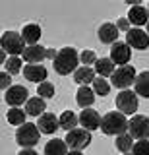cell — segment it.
I'll return each instance as SVG.
<instances>
[{
	"instance_id": "30",
	"label": "cell",
	"mask_w": 149,
	"mask_h": 155,
	"mask_svg": "<svg viewBox=\"0 0 149 155\" xmlns=\"http://www.w3.org/2000/svg\"><path fill=\"white\" fill-rule=\"evenodd\" d=\"M37 93H39V97H43V99L54 97V85H52L50 81H43V84H39V89H37Z\"/></svg>"
},
{
	"instance_id": "14",
	"label": "cell",
	"mask_w": 149,
	"mask_h": 155,
	"mask_svg": "<svg viewBox=\"0 0 149 155\" xmlns=\"http://www.w3.org/2000/svg\"><path fill=\"white\" fill-rule=\"evenodd\" d=\"M23 76L33 84H43L47 81V68L43 64H27L23 68Z\"/></svg>"
},
{
	"instance_id": "9",
	"label": "cell",
	"mask_w": 149,
	"mask_h": 155,
	"mask_svg": "<svg viewBox=\"0 0 149 155\" xmlns=\"http://www.w3.org/2000/svg\"><path fill=\"white\" fill-rule=\"evenodd\" d=\"M126 45L130 48H136V51H145L149 47V35L143 29L134 27L126 33Z\"/></svg>"
},
{
	"instance_id": "17",
	"label": "cell",
	"mask_w": 149,
	"mask_h": 155,
	"mask_svg": "<svg viewBox=\"0 0 149 155\" xmlns=\"http://www.w3.org/2000/svg\"><path fill=\"white\" fill-rule=\"evenodd\" d=\"M128 21L134 23L136 27L147 23L149 21V19H147V8L145 6H139V4L132 6V8H130V12H128Z\"/></svg>"
},
{
	"instance_id": "31",
	"label": "cell",
	"mask_w": 149,
	"mask_h": 155,
	"mask_svg": "<svg viewBox=\"0 0 149 155\" xmlns=\"http://www.w3.org/2000/svg\"><path fill=\"white\" fill-rule=\"evenodd\" d=\"M134 155H149V140H138L132 147Z\"/></svg>"
},
{
	"instance_id": "8",
	"label": "cell",
	"mask_w": 149,
	"mask_h": 155,
	"mask_svg": "<svg viewBox=\"0 0 149 155\" xmlns=\"http://www.w3.org/2000/svg\"><path fill=\"white\" fill-rule=\"evenodd\" d=\"M116 109H120L122 114H134L138 110V95L136 91L122 89L116 95Z\"/></svg>"
},
{
	"instance_id": "18",
	"label": "cell",
	"mask_w": 149,
	"mask_h": 155,
	"mask_svg": "<svg viewBox=\"0 0 149 155\" xmlns=\"http://www.w3.org/2000/svg\"><path fill=\"white\" fill-rule=\"evenodd\" d=\"M95 76H97V72L91 66H81L74 72V81L79 85H87V84H93L95 81Z\"/></svg>"
},
{
	"instance_id": "6",
	"label": "cell",
	"mask_w": 149,
	"mask_h": 155,
	"mask_svg": "<svg viewBox=\"0 0 149 155\" xmlns=\"http://www.w3.org/2000/svg\"><path fill=\"white\" fill-rule=\"evenodd\" d=\"M136 78H138L136 68L126 64V66H120L118 70H114V74L110 76V80H112L114 87H118V89H126V87H130L134 81H136Z\"/></svg>"
},
{
	"instance_id": "22",
	"label": "cell",
	"mask_w": 149,
	"mask_h": 155,
	"mask_svg": "<svg viewBox=\"0 0 149 155\" xmlns=\"http://www.w3.org/2000/svg\"><path fill=\"white\" fill-rule=\"evenodd\" d=\"M134 85H136V95H141V97H145V99H149V72L138 74Z\"/></svg>"
},
{
	"instance_id": "32",
	"label": "cell",
	"mask_w": 149,
	"mask_h": 155,
	"mask_svg": "<svg viewBox=\"0 0 149 155\" xmlns=\"http://www.w3.org/2000/svg\"><path fill=\"white\" fill-rule=\"evenodd\" d=\"M99 58H97V54H95L93 51H83L79 54V62H83V66H91V64H95Z\"/></svg>"
},
{
	"instance_id": "34",
	"label": "cell",
	"mask_w": 149,
	"mask_h": 155,
	"mask_svg": "<svg viewBox=\"0 0 149 155\" xmlns=\"http://www.w3.org/2000/svg\"><path fill=\"white\" fill-rule=\"evenodd\" d=\"M116 27H118V31H130V29H132V27H130V21H128V19H118V23H116Z\"/></svg>"
},
{
	"instance_id": "27",
	"label": "cell",
	"mask_w": 149,
	"mask_h": 155,
	"mask_svg": "<svg viewBox=\"0 0 149 155\" xmlns=\"http://www.w3.org/2000/svg\"><path fill=\"white\" fill-rule=\"evenodd\" d=\"M8 122L10 124H16V126H21L25 124V116L27 113L23 109H18V107H12V109H8Z\"/></svg>"
},
{
	"instance_id": "16",
	"label": "cell",
	"mask_w": 149,
	"mask_h": 155,
	"mask_svg": "<svg viewBox=\"0 0 149 155\" xmlns=\"http://www.w3.org/2000/svg\"><path fill=\"white\" fill-rule=\"evenodd\" d=\"M99 41L101 43H107V45H114L118 41V27L114 23H103L97 31Z\"/></svg>"
},
{
	"instance_id": "13",
	"label": "cell",
	"mask_w": 149,
	"mask_h": 155,
	"mask_svg": "<svg viewBox=\"0 0 149 155\" xmlns=\"http://www.w3.org/2000/svg\"><path fill=\"white\" fill-rule=\"evenodd\" d=\"M79 124L85 130H89V132L91 130H97V128H101V116L93 109H83L79 114Z\"/></svg>"
},
{
	"instance_id": "3",
	"label": "cell",
	"mask_w": 149,
	"mask_h": 155,
	"mask_svg": "<svg viewBox=\"0 0 149 155\" xmlns=\"http://www.w3.org/2000/svg\"><path fill=\"white\" fill-rule=\"evenodd\" d=\"M39 134H41V130H39V126H37V124L25 122V124L18 126V130H16V142L20 143L23 149L33 147V145L39 143Z\"/></svg>"
},
{
	"instance_id": "10",
	"label": "cell",
	"mask_w": 149,
	"mask_h": 155,
	"mask_svg": "<svg viewBox=\"0 0 149 155\" xmlns=\"http://www.w3.org/2000/svg\"><path fill=\"white\" fill-rule=\"evenodd\" d=\"M130 56H132V48H130L126 43L122 41H116L112 47H110V60L114 64H120V66H126L130 62Z\"/></svg>"
},
{
	"instance_id": "26",
	"label": "cell",
	"mask_w": 149,
	"mask_h": 155,
	"mask_svg": "<svg viewBox=\"0 0 149 155\" xmlns=\"http://www.w3.org/2000/svg\"><path fill=\"white\" fill-rule=\"evenodd\" d=\"M114 145H116L118 151L128 153L130 149L134 147V138H132V134H120V136H116V140H114Z\"/></svg>"
},
{
	"instance_id": "25",
	"label": "cell",
	"mask_w": 149,
	"mask_h": 155,
	"mask_svg": "<svg viewBox=\"0 0 149 155\" xmlns=\"http://www.w3.org/2000/svg\"><path fill=\"white\" fill-rule=\"evenodd\" d=\"M78 124H79V116H76L72 110H64V113L60 114V128H64L66 132L74 130Z\"/></svg>"
},
{
	"instance_id": "7",
	"label": "cell",
	"mask_w": 149,
	"mask_h": 155,
	"mask_svg": "<svg viewBox=\"0 0 149 155\" xmlns=\"http://www.w3.org/2000/svg\"><path fill=\"white\" fill-rule=\"evenodd\" d=\"M128 130L134 140H149V118L143 114L132 116V120H128Z\"/></svg>"
},
{
	"instance_id": "33",
	"label": "cell",
	"mask_w": 149,
	"mask_h": 155,
	"mask_svg": "<svg viewBox=\"0 0 149 155\" xmlns=\"http://www.w3.org/2000/svg\"><path fill=\"white\" fill-rule=\"evenodd\" d=\"M10 81H12L10 74L4 70L2 74H0V87H2V91H8V89H10Z\"/></svg>"
},
{
	"instance_id": "2",
	"label": "cell",
	"mask_w": 149,
	"mask_h": 155,
	"mask_svg": "<svg viewBox=\"0 0 149 155\" xmlns=\"http://www.w3.org/2000/svg\"><path fill=\"white\" fill-rule=\"evenodd\" d=\"M101 130H103L107 136H120V134H126L128 130V120H126V114L122 113H107L101 118Z\"/></svg>"
},
{
	"instance_id": "37",
	"label": "cell",
	"mask_w": 149,
	"mask_h": 155,
	"mask_svg": "<svg viewBox=\"0 0 149 155\" xmlns=\"http://www.w3.org/2000/svg\"><path fill=\"white\" fill-rule=\"evenodd\" d=\"M68 155H83V153H81V151H76V149H70Z\"/></svg>"
},
{
	"instance_id": "11",
	"label": "cell",
	"mask_w": 149,
	"mask_h": 155,
	"mask_svg": "<svg viewBox=\"0 0 149 155\" xmlns=\"http://www.w3.org/2000/svg\"><path fill=\"white\" fill-rule=\"evenodd\" d=\"M27 93H29V91H27L23 85H12L10 89L6 91L4 99H6V103L10 105V107H20V105H23V103L29 101Z\"/></svg>"
},
{
	"instance_id": "21",
	"label": "cell",
	"mask_w": 149,
	"mask_h": 155,
	"mask_svg": "<svg viewBox=\"0 0 149 155\" xmlns=\"http://www.w3.org/2000/svg\"><path fill=\"white\" fill-rule=\"evenodd\" d=\"M47 109V105H45V101H43V97H29V101L25 103V113L27 116H39L43 114V110Z\"/></svg>"
},
{
	"instance_id": "12",
	"label": "cell",
	"mask_w": 149,
	"mask_h": 155,
	"mask_svg": "<svg viewBox=\"0 0 149 155\" xmlns=\"http://www.w3.org/2000/svg\"><path fill=\"white\" fill-rule=\"evenodd\" d=\"M37 126H39V130L43 134H54L56 130L60 128V118L56 114H52V113H43L39 116Z\"/></svg>"
},
{
	"instance_id": "20",
	"label": "cell",
	"mask_w": 149,
	"mask_h": 155,
	"mask_svg": "<svg viewBox=\"0 0 149 155\" xmlns=\"http://www.w3.org/2000/svg\"><path fill=\"white\" fill-rule=\"evenodd\" d=\"M41 27L37 25V23H29V25L23 27L21 31V37L25 43H29V45H39V39H41Z\"/></svg>"
},
{
	"instance_id": "35",
	"label": "cell",
	"mask_w": 149,
	"mask_h": 155,
	"mask_svg": "<svg viewBox=\"0 0 149 155\" xmlns=\"http://www.w3.org/2000/svg\"><path fill=\"white\" fill-rule=\"evenodd\" d=\"M56 54H58V51H54V48H47V58H52V60H54Z\"/></svg>"
},
{
	"instance_id": "38",
	"label": "cell",
	"mask_w": 149,
	"mask_h": 155,
	"mask_svg": "<svg viewBox=\"0 0 149 155\" xmlns=\"http://www.w3.org/2000/svg\"><path fill=\"white\" fill-rule=\"evenodd\" d=\"M147 35H149V21H147Z\"/></svg>"
},
{
	"instance_id": "4",
	"label": "cell",
	"mask_w": 149,
	"mask_h": 155,
	"mask_svg": "<svg viewBox=\"0 0 149 155\" xmlns=\"http://www.w3.org/2000/svg\"><path fill=\"white\" fill-rule=\"evenodd\" d=\"M23 37L21 33H16V31H4L2 33V39H0V45H2V51L4 52H10L12 56H18L25 51L23 47Z\"/></svg>"
},
{
	"instance_id": "24",
	"label": "cell",
	"mask_w": 149,
	"mask_h": 155,
	"mask_svg": "<svg viewBox=\"0 0 149 155\" xmlns=\"http://www.w3.org/2000/svg\"><path fill=\"white\" fill-rule=\"evenodd\" d=\"M95 72L101 76V78H107V76H112L114 74V62L110 58H99L95 62Z\"/></svg>"
},
{
	"instance_id": "19",
	"label": "cell",
	"mask_w": 149,
	"mask_h": 155,
	"mask_svg": "<svg viewBox=\"0 0 149 155\" xmlns=\"http://www.w3.org/2000/svg\"><path fill=\"white\" fill-rule=\"evenodd\" d=\"M76 101H78L79 107L87 109V107H91V105H93V101H95V91L89 89L87 85H79L78 93H76Z\"/></svg>"
},
{
	"instance_id": "36",
	"label": "cell",
	"mask_w": 149,
	"mask_h": 155,
	"mask_svg": "<svg viewBox=\"0 0 149 155\" xmlns=\"http://www.w3.org/2000/svg\"><path fill=\"white\" fill-rule=\"evenodd\" d=\"M18 155H39V153H37V151H33L31 147H27V149H21V151L18 153Z\"/></svg>"
},
{
	"instance_id": "23",
	"label": "cell",
	"mask_w": 149,
	"mask_h": 155,
	"mask_svg": "<svg viewBox=\"0 0 149 155\" xmlns=\"http://www.w3.org/2000/svg\"><path fill=\"white\" fill-rule=\"evenodd\" d=\"M45 155H68V145L64 140H50L45 145Z\"/></svg>"
},
{
	"instance_id": "1",
	"label": "cell",
	"mask_w": 149,
	"mask_h": 155,
	"mask_svg": "<svg viewBox=\"0 0 149 155\" xmlns=\"http://www.w3.org/2000/svg\"><path fill=\"white\" fill-rule=\"evenodd\" d=\"M54 64V70L58 72L60 76H68L70 72H76L78 70V64H79V54L74 47H64L58 51L56 58L52 60Z\"/></svg>"
},
{
	"instance_id": "39",
	"label": "cell",
	"mask_w": 149,
	"mask_h": 155,
	"mask_svg": "<svg viewBox=\"0 0 149 155\" xmlns=\"http://www.w3.org/2000/svg\"><path fill=\"white\" fill-rule=\"evenodd\" d=\"M147 10H149V4H147Z\"/></svg>"
},
{
	"instance_id": "29",
	"label": "cell",
	"mask_w": 149,
	"mask_h": 155,
	"mask_svg": "<svg viewBox=\"0 0 149 155\" xmlns=\"http://www.w3.org/2000/svg\"><path fill=\"white\" fill-rule=\"evenodd\" d=\"M4 68H6V72L10 76H14L21 70V60L18 56H12V58H8V62H4Z\"/></svg>"
},
{
	"instance_id": "15",
	"label": "cell",
	"mask_w": 149,
	"mask_h": 155,
	"mask_svg": "<svg viewBox=\"0 0 149 155\" xmlns=\"http://www.w3.org/2000/svg\"><path fill=\"white\" fill-rule=\"evenodd\" d=\"M23 58L29 64H39V62H43L47 58V48L41 45H29L23 51Z\"/></svg>"
},
{
	"instance_id": "5",
	"label": "cell",
	"mask_w": 149,
	"mask_h": 155,
	"mask_svg": "<svg viewBox=\"0 0 149 155\" xmlns=\"http://www.w3.org/2000/svg\"><path fill=\"white\" fill-rule=\"evenodd\" d=\"M64 142H66V145H68L70 149L81 151V149H85L91 143V132L85 130V128H74V130H70V132L66 134Z\"/></svg>"
},
{
	"instance_id": "28",
	"label": "cell",
	"mask_w": 149,
	"mask_h": 155,
	"mask_svg": "<svg viewBox=\"0 0 149 155\" xmlns=\"http://www.w3.org/2000/svg\"><path fill=\"white\" fill-rule=\"evenodd\" d=\"M93 91H95V95H101V97L109 95V91H110L109 81L105 80V78H95V81H93Z\"/></svg>"
}]
</instances>
